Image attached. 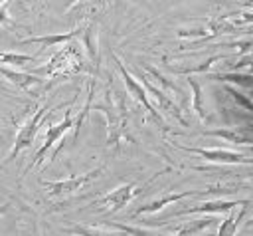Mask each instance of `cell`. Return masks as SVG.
<instances>
[{"mask_svg": "<svg viewBox=\"0 0 253 236\" xmlns=\"http://www.w3.org/2000/svg\"><path fill=\"white\" fill-rule=\"evenodd\" d=\"M105 2H107V0H75V2L67 8V14L71 16V14L77 12V16L87 18V16H93L99 8H103Z\"/></svg>", "mask_w": 253, "mask_h": 236, "instance_id": "ffe728a7", "label": "cell"}, {"mask_svg": "<svg viewBox=\"0 0 253 236\" xmlns=\"http://www.w3.org/2000/svg\"><path fill=\"white\" fill-rule=\"evenodd\" d=\"M138 192H142L138 184H134V182H125V184L117 186L115 190H111L109 194H105L103 198H99L97 204L103 206V208H107V210H111V212H115V210H121L123 206H126Z\"/></svg>", "mask_w": 253, "mask_h": 236, "instance_id": "30bf717a", "label": "cell"}, {"mask_svg": "<svg viewBox=\"0 0 253 236\" xmlns=\"http://www.w3.org/2000/svg\"><path fill=\"white\" fill-rule=\"evenodd\" d=\"M215 224L213 218H198V220H188V222H182V224H176L172 228L174 236H200L204 230L211 228Z\"/></svg>", "mask_w": 253, "mask_h": 236, "instance_id": "e0dca14e", "label": "cell"}, {"mask_svg": "<svg viewBox=\"0 0 253 236\" xmlns=\"http://www.w3.org/2000/svg\"><path fill=\"white\" fill-rule=\"evenodd\" d=\"M71 129H73V111L69 109V111L65 113V117H63L59 123H55V125H49V127H47L45 137H43V143H42V147L36 151L34 163H32L30 167H40V165L43 163V159H45L47 151H49L51 147H55V145L63 139V135H65L67 131H71Z\"/></svg>", "mask_w": 253, "mask_h": 236, "instance_id": "52a82bcc", "label": "cell"}, {"mask_svg": "<svg viewBox=\"0 0 253 236\" xmlns=\"http://www.w3.org/2000/svg\"><path fill=\"white\" fill-rule=\"evenodd\" d=\"M81 36V28H75L71 32H63V34H47V36H32V38H26L22 40L20 44H40L43 48H53V46H59V44H67L71 42L73 38H79Z\"/></svg>", "mask_w": 253, "mask_h": 236, "instance_id": "5bb4252c", "label": "cell"}, {"mask_svg": "<svg viewBox=\"0 0 253 236\" xmlns=\"http://www.w3.org/2000/svg\"><path fill=\"white\" fill-rule=\"evenodd\" d=\"M247 206H249V204H243V206H239V210H237V208H231L229 214L221 220V224H219V228H217V236H235V232H237V228H239V220L243 218Z\"/></svg>", "mask_w": 253, "mask_h": 236, "instance_id": "ac0fdd59", "label": "cell"}, {"mask_svg": "<svg viewBox=\"0 0 253 236\" xmlns=\"http://www.w3.org/2000/svg\"><path fill=\"white\" fill-rule=\"evenodd\" d=\"M180 151L198 155L202 161L208 163H215V165H251V155L249 153H239V151H229V149H198V147H184V145H176Z\"/></svg>", "mask_w": 253, "mask_h": 236, "instance_id": "277c9868", "label": "cell"}, {"mask_svg": "<svg viewBox=\"0 0 253 236\" xmlns=\"http://www.w3.org/2000/svg\"><path fill=\"white\" fill-rule=\"evenodd\" d=\"M204 135L208 137H217V139H223L227 143H233V145H243V147H251L253 139H251V131L249 127H229V129H206Z\"/></svg>", "mask_w": 253, "mask_h": 236, "instance_id": "4fadbf2b", "label": "cell"}, {"mask_svg": "<svg viewBox=\"0 0 253 236\" xmlns=\"http://www.w3.org/2000/svg\"><path fill=\"white\" fill-rule=\"evenodd\" d=\"M10 24V16H8V10H6V4L0 6V26H8Z\"/></svg>", "mask_w": 253, "mask_h": 236, "instance_id": "484cf974", "label": "cell"}, {"mask_svg": "<svg viewBox=\"0 0 253 236\" xmlns=\"http://www.w3.org/2000/svg\"><path fill=\"white\" fill-rule=\"evenodd\" d=\"M63 232L71 234V236H117V234H109L105 230L91 228V226H73V228H65Z\"/></svg>", "mask_w": 253, "mask_h": 236, "instance_id": "d4e9b609", "label": "cell"}, {"mask_svg": "<svg viewBox=\"0 0 253 236\" xmlns=\"http://www.w3.org/2000/svg\"><path fill=\"white\" fill-rule=\"evenodd\" d=\"M101 173H103V167H95L87 173L71 175L63 180H42V186L45 188L49 198H61V196H69V194L79 192L83 186H87L91 180H95Z\"/></svg>", "mask_w": 253, "mask_h": 236, "instance_id": "3957f363", "label": "cell"}, {"mask_svg": "<svg viewBox=\"0 0 253 236\" xmlns=\"http://www.w3.org/2000/svg\"><path fill=\"white\" fill-rule=\"evenodd\" d=\"M140 85H144L146 87V95H150L152 97V101L158 105V109L162 111L160 115L164 117H170V119H174L176 123H180V125H188V121H186V117H184V111H182V107L170 97V95H166L162 89H158L146 75H142L140 77Z\"/></svg>", "mask_w": 253, "mask_h": 236, "instance_id": "8992f818", "label": "cell"}, {"mask_svg": "<svg viewBox=\"0 0 253 236\" xmlns=\"http://www.w3.org/2000/svg\"><path fill=\"white\" fill-rule=\"evenodd\" d=\"M93 111H101L107 121V147H117L123 141H130L126 125V105L119 91H107L99 103H93Z\"/></svg>", "mask_w": 253, "mask_h": 236, "instance_id": "6da1fadb", "label": "cell"}, {"mask_svg": "<svg viewBox=\"0 0 253 236\" xmlns=\"http://www.w3.org/2000/svg\"><path fill=\"white\" fill-rule=\"evenodd\" d=\"M51 111H53L51 107L42 105V107L36 109L34 115H30V117L26 119V123L20 127V131H18V135H16V139H14V145H12V149H10L8 157H6V163L14 161L18 153H22L24 149H30V147H32V143L36 141V135H38V131H40V127H42V123H43V119H45Z\"/></svg>", "mask_w": 253, "mask_h": 236, "instance_id": "7a4b0ae2", "label": "cell"}, {"mask_svg": "<svg viewBox=\"0 0 253 236\" xmlns=\"http://www.w3.org/2000/svg\"><path fill=\"white\" fill-rule=\"evenodd\" d=\"M0 75L6 77L10 83H14L16 87H20L24 93L28 95H38L43 89V79L34 75V73H26V71H16L8 65H0Z\"/></svg>", "mask_w": 253, "mask_h": 236, "instance_id": "8fae6325", "label": "cell"}, {"mask_svg": "<svg viewBox=\"0 0 253 236\" xmlns=\"http://www.w3.org/2000/svg\"><path fill=\"white\" fill-rule=\"evenodd\" d=\"M10 0H0V6H4V4H8Z\"/></svg>", "mask_w": 253, "mask_h": 236, "instance_id": "4316f807", "label": "cell"}, {"mask_svg": "<svg viewBox=\"0 0 253 236\" xmlns=\"http://www.w3.org/2000/svg\"><path fill=\"white\" fill-rule=\"evenodd\" d=\"M190 196H206V190H178V192H166L162 196H156L154 200L138 206L134 210V214H148V212H158L162 210L164 206L168 204H176V202H182L184 198H190Z\"/></svg>", "mask_w": 253, "mask_h": 236, "instance_id": "7c38bea8", "label": "cell"}, {"mask_svg": "<svg viewBox=\"0 0 253 236\" xmlns=\"http://www.w3.org/2000/svg\"><path fill=\"white\" fill-rule=\"evenodd\" d=\"M186 81L192 89V109L194 113L200 117V121L208 119V107H206V97H204V87L200 85V81L194 75H186Z\"/></svg>", "mask_w": 253, "mask_h": 236, "instance_id": "2e32d148", "label": "cell"}, {"mask_svg": "<svg viewBox=\"0 0 253 236\" xmlns=\"http://www.w3.org/2000/svg\"><path fill=\"white\" fill-rule=\"evenodd\" d=\"M34 61H36V56H30V54H16V52H0V63H6V65L22 67V65L34 63Z\"/></svg>", "mask_w": 253, "mask_h": 236, "instance_id": "7402d4cb", "label": "cell"}, {"mask_svg": "<svg viewBox=\"0 0 253 236\" xmlns=\"http://www.w3.org/2000/svg\"><path fill=\"white\" fill-rule=\"evenodd\" d=\"M210 79H211V81H219V83H237V85H243L247 91H249L251 85H253L251 71H245V73H237V71H219V73H210Z\"/></svg>", "mask_w": 253, "mask_h": 236, "instance_id": "d6986e66", "label": "cell"}, {"mask_svg": "<svg viewBox=\"0 0 253 236\" xmlns=\"http://www.w3.org/2000/svg\"><path fill=\"white\" fill-rule=\"evenodd\" d=\"M2 210H4V208H0V212H2Z\"/></svg>", "mask_w": 253, "mask_h": 236, "instance_id": "83f0119b", "label": "cell"}, {"mask_svg": "<svg viewBox=\"0 0 253 236\" xmlns=\"http://www.w3.org/2000/svg\"><path fill=\"white\" fill-rule=\"evenodd\" d=\"M113 58H115V61H117V67H119V73H121V77H123V83H125L126 91L136 99V103H138V105H142V107H144V111H146V115H148V117H152L156 123H160V125L164 127V117H162V115H160V111H156V107L148 101V95H146V91L142 89L140 81H136V77H132V73H130V71H126L125 63H123L117 56H113Z\"/></svg>", "mask_w": 253, "mask_h": 236, "instance_id": "5b68a950", "label": "cell"}, {"mask_svg": "<svg viewBox=\"0 0 253 236\" xmlns=\"http://www.w3.org/2000/svg\"><path fill=\"white\" fill-rule=\"evenodd\" d=\"M142 71H144V75H148V77H152L156 83L154 85H158V89H162L166 95H170L172 99L176 97V99H180V95H182V91L176 87V83L174 81H170V79H166L154 65H150V63H146V61H142V65H138Z\"/></svg>", "mask_w": 253, "mask_h": 236, "instance_id": "9a60e30c", "label": "cell"}, {"mask_svg": "<svg viewBox=\"0 0 253 236\" xmlns=\"http://www.w3.org/2000/svg\"><path fill=\"white\" fill-rule=\"evenodd\" d=\"M79 61H81V50H77V46H65L63 50H59L51 59L49 63L42 69L45 75L53 77L57 73H63V71H77L79 69Z\"/></svg>", "mask_w": 253, "mask_h": 236, "instance_id": "ba28073f", "label": "cell"}, {"mask_svg": "<svg viewBox=\"0 0 253 236\" xmlns=\"http://www.w3.org/2000/svg\"><path fill=\"white\" fill-rule=\"evenodd\" d=\"M81 42H83V48L87 50L89 58L91 59H97V26L89 24L85 28H81Z\"/></svg>", "mask_w": 253, "mask_h": 236, "instance_id": "44dd1931", "label": "cell"}, {"mask_svg": "<svg viewBox=\"0 0 253 236\" xmlns=\"http://www.w3.org/2000/svg\"><path fill=\"white\" fill-rule=\"evenodd\" d=\"M223 89H225V93H227V95L237 103V107L241 105L247 113H251V111H253V105H251V99H249V95H247V93H241L239 89H235V87H233V85H229V83H225V87H223Z\"/></svg>", "mask_w": 253, "mask_h": 236, "instance_id": "cb8c5ba5", "label": "cell"}, {"mask_svg": "<svg viewBox=\"0 0 253 236\" xmlns=\"http://www.w3.org/2000/svg\"><path fill=\"white\" fill-rule=\"evenodd\" d=\"M105 226L115 228V230H121V232L128 234V236H160V232H152L148 228L132 226V224H123V222H105Z\"/></svg>", "mask_w": 253, "mask_h": 236, "instance_id": "603a6c76", "label": "cell"}, {"mask_svg": "<svg viewBox=\"0 0 253 236\" xmlns=\"http://www.w3.org/2000/svg\"><path fill=\"white\" fill-rule=\"evenodd\" d=\"M243 204H251L249 198L245 200H206L200 204H190V206H182L178 210H174L170 216H182V214H221V212H229L231 208H239Z\"/></svg>", "mask_w": 253, "mask_h": 236, "instance_id": "9c48e42d", "label": "cell"}]
</instances>
